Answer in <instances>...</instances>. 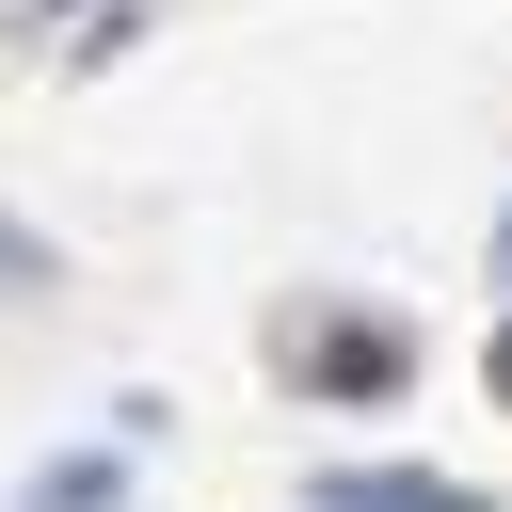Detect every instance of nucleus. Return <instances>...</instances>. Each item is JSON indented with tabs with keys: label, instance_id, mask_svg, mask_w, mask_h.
<instances>
[{
	"label": "nucleus",
	"instance_id": "obj_3",
	"mask_svg": "<svg viewBox=\"0 0 512 512\" xmlns=\"http://www.w3.org/2000/svg\"><path fill=\"white\" fill-rule=\"evenodd\" d=\"M0 288H32V240H16V224H0Z\"/></svg>",
	"mask_w": 512,
	"mask_h": 512
},
{
	"label": "nucleus",
	"instance_id": "obj_1",
	"mask_svg": "<svg viewBox=\"0 0 512 512\" xmlns=\"http://www.w3.org/2000/svg\"><path fill=\"white\" fill-rule=\"evenodd\" d=\"M336 512H464V496H448V480H416V464H400V480H336Z\"/></svg>",
	"mask_w": 512,
	"mask_h": 512
},
{
	"label": "nucleus",
	"instance_id": "obj_5",
	"mask_svg": "<svg viewBox=\"0 0 512 512\" xmlns=\"http://www.w3.org/2000/svg\"><path fill=\"white\" fill-rule=\"evenodd\" d=\"M496 256H512V240H496Z\"/></svg>",
	"mask_w": 512,
	"mask_h": 512
},
{
	"label": "nucleus",
	"instance_id": "obj_4",
	"mask_svg": "<svg viewBox=\"0 0 512 512\" xmlns=\"http://www.w3.org/2000/svg\"><path fill=\"white\" fill-rule=\"evenodd\" d=\"M496 384H512V336H496Z\"/></svg>",
	"mask_w": 512,
	"mask_h": 512
},
{
	"label": "nucleus",
	"instance_id": "obj_2",
	"mask_svg": "<svg viewBox=\"0 0 512 512\" xmlns=\"http://www.w3.org/2000/svg\"><path fill=\"white\" fill-rule=\"evenodd\" d=\"M32 512H112V464H48V496Z\"/></svg>",
	"mask_w": 512,
	"mask_h": 512
}]
</instances>
